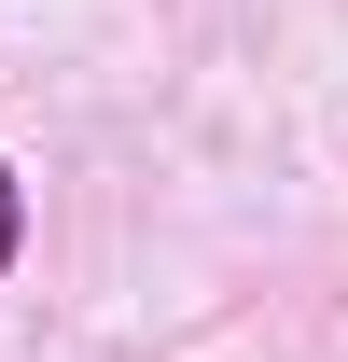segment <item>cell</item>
Listing matches in <instances>:
<instances>
[{
	"label": "cell",
	"mask_w": 348,
	"mask_h": 362,
	"mask_svg": "<svg viewBox=\"0 0 348 362\" xmlns=\"http://www.w3.org/2000/svg\"><path fill=\"white\" fill-rule=\"evenodd\" d=\"M14 251H28V181L0 168V279H14Z\"/></svg>",
	"instance_id": "cell-1"
}]
</instances>
